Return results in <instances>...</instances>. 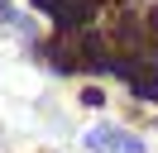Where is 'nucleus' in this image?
<instances>
[{"mask_svg":"<svg viewBox=\"0 0 158 153\" xmlns=\"http://www.w3.org/2000/svg\"><path fill=\"white\" fill-rule=\"evenodd\" d=\"M86 143H91L96 153H144V143H139V139H129L125 129H110V124L91 129V134H86Z\"/></svg>","mask_w":158,"mask_h":153,"instance_id":"obj_1","label":"nucleus"},{"mask_svg":"<svg viewBox=\"0 0 158 153\" xmlns=\"http://www.w3.org/2000/svg\"><path fill=\"white\" fill-rule=\"evenodd\" d=\"M0 14H10V0H0Z\"/></svg>","mask_w":158,"mask_h":153,"instance_id":"obj_5","label":"nucleus"},{"mask_svg":"<svg viewBox=\"0 0 158 153\" xmlns=\"http://www.w3.org/2000/svg\"><path fill=\"white\" fill-rule=\"evenodd\" d=\"M91 5H96V0H62V10H58L53 19H58L62 29H81V24L91 19Z\"/></svg>","mask_w":158,"mask_h":153,"instance_id":"obj_2","label":"nucleus"},{"mask_svg":"<svg viewBox=\"0 0 158 153\" xmlns=\"http://www.w3.org/2000/svg\"><path fill=\"white\" fill-rule=\"evenodd\" d=\"M148 29H153V34H158V10H153V24H148Z\"/></svg>","mask_w":158,"mask_h":153,"instance_id":"obj_6","label":"nucleus"},{"mask_svg":"<svg viewBox=\"0 0 158 153\" xmlns=\"http://www.w3.org/2000/svg\"><path fill=\"white\" fill-rule=\"evenodd\" d=\"M129 86H134L139 101H158V62H148L144 72H134V76H129Z\"/></svg>","mask_w":158,"mask_h":153,"instance_id":"obj_3","label":"nucleus"},{"mask_svg":"<svg viewBox=\"0 0 158 153\" xmlns=\"http://www.w3.org/2000/svg\"><path fill=\"white\" fill-rule=\"evenodd\" d=\"M34 5H39V10H48V14H58V10H62V0H34Z\"/></svg>","mask_w":158,"mask_h":153,"instance_id":"obj_4","label":"nucleus"}]
</instances>
